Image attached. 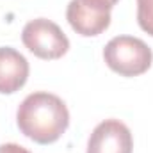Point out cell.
<instances>
[{
	"label": "cell",
	"mask_w": 153,
	"mask_h": 153,
	"mask_svg": "<svg viewBox=\"0 0 153 153\" xmlns=\"http://www.w3.org/2000/svg\"><path fill=\"white\" fill-rule=\"evenodd\" d=\"M20 132L38 144H52L62 137L70 126L66 103L52 93L36 91L25 96L16 111Z\"/></svg>",
	"instance_id": "6da1fadb"
},
{
	"label": "cell",
	"mask_w": 153,
	"mask_h": 153,
	"mask_svg": "<svg viewBox=\"0 0 153 153\" xmlns=\"http://www.w3.org/2000/svg\"><path fill=\"white\" fill-rule=\"evenodd\" d=\"M105 64L121 76H137L152 68L153 52L139 38L116 36L103 48Z\"/></svg>",
	"instance_id": "7a4b0ae2"
},
{
	"label": "cell",
	"mask_w": 153,
	"mask_h": 153,
	"mask_svg": "<svg viewBox=\"0 0 153 153\" xmlns=\"http://www.w3.org/2000/svg\"><path fill=\"white\" fill-rule=\"evenodd\" d=\"M22 41L30 53L43 61L61 59L70 50L68 36L57 23L46 18L30 20L22 30Z\"/></svg>",
	"instance_id": "3957f363"
},
{
	"label": "cell",
	"mask_w": 153,
	"mask_h": 153,
	"mask_svg": "<svg viewBox=\"0 0 153 153\" xmlns=\"http://www.w3.org/2000/svg\"><path fill=\"white\" fill-rule=\"evenodd\" d=\"M132 150L134 137L130 128L114 117L98 123L87 141V153H132Z\"/></svg>",
	"instance_id": "277c9868"
},
{
	"label": "cell",
	"mask_w": 153,
	"mask_h": 153,
	"mask_svg": "<svg viewBox=\"0 0 153 153\" xmlns=\"http://www.w3.org/2000/svg\"><path fill=\"white\" fill-rule=\"evenodd\" d=\"M68 23L76 34L84 38L98 36L111 25V11L85 4L84 0H71L66 9Z\"/></svg>",
	"instance_id": "5b68a950"
},
{
	"label": "cell",
	"mask_w": 153,
	"mask_h": 153,
	"mask_svg": "<svg viewBox=\"0 0 153 153\" xmlns=\"http://www.w3.org/2000/svg\"><path fill=\"white\" fill-rule=\"evenodd\" d=\"M29 61L11 46H0V93L13 94L20 91L29 78Z\"/></svg>",
	"instance_id": "8992f818"
},
{
	"label": "cell",
	"mask_w": 153,
	"mask_h": 153,
	"mask_svg": "<svg viewBox=\"0 0 153 153\" xmlns=\"http://www.w3.org/2000/svg\"><path fill=\"white\" fill-rule=\"evenodd\" d=\"M137 23L146 34L153 36V0H137Z\"/></svg>",
	"instance_id": "52a82bcc"
},
{
	"label": "cell",
	"mask_w": 153,
	"mask_h": 153,
	"mask_svg": "<svg viewBox=\"0 0 153 153\" xmlns=\"http://www.w3.org/2000/svg\"><path fill=\"white\" fill-rule=\"evenodd\" d=\"M0 153H30L27 148L20 146V144H14V143H5V144H0Z\"/></svg>",
	"instance_id": "ba28073f"
},
{
	"label": "cell",
	"mask_w": 153,
	"mask_h": 153,
	"mask_svg": "<svg viewBox=\"0 0 153 153\" xmlns=\"http://www.w3.org/2000/svg\"><path fill=\"white\" fill-rule=\"evenodd\" d=\"M84 2H85V4H89V5H94V7L105 9V11H111V9L114 7L119 0H84Z\"/></svg>",
	"instance_id": "9c48e42d"
}]
</instances>
